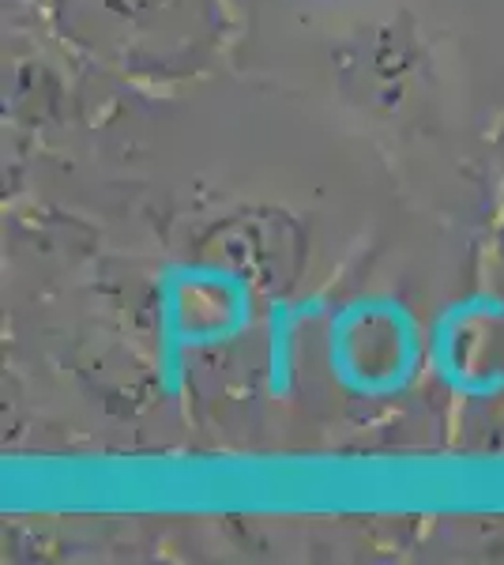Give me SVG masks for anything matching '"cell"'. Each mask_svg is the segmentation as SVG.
I'll return each mask as SVG.
<instances>
[]
</instances>
